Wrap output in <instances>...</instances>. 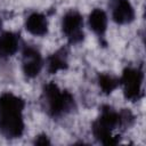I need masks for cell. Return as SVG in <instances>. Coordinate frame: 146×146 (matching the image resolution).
Listing matches in <instances>:
<instances>
[{
	"label": "cell",
	"mask_w": 146,
	"mask_h": 146,
	"mask_svg": "<svg viewBox=\"0 0 146 146\" xmlns=\"http://www.w3.org/2000/svg\"><path fill=\"white\" fill-rule=\"evenodd\" d=\"M46 70L49 74H56L68 67V51L66 48H59L44 60Z\"/></svg>",
	"instance_id": "cell-11"
},
{
	"label": "cell",
	"mask_w": 146,
	"mask_h": 146,
	"mask_svg": "<svg viewBox=\"0 0 146 146\" xmlns=\"http://www.w3.org/2000/svg\"><path fill=\"white\" fill-rule=\"evenodd\" d=\"M33 143L36 144V145H49L50 144V140H49V137L46 133H41V135L35 136Z\"/></svg>",
	"instance_id": "cell-13"
},
{
	"label": "cell",
	"mask_w": 146,
	"mask_h": 146,
	"mask_svg": "<svg viewBox=\"0 0 146 146\" xmlns=\"http://www.w3.org/2000/svg\"><path fill=\"white\" fill-rule=\"evenodd\" d=\"M143 82L144 72L140 67L135 66H127L119 78V87L122 88L123 96L129 102H137L141 98Z\"/></svg>",
	"instance_id": "cell-4"
},
{
	"label": "cell",
	"mask_w": 146,
	"mask_h": 146,
	"mask_svg": "<svg viewBox=\"0 0 146 146\" xmlns=\"http://www.w3.org/2000/svg\"><path fill=\"white\" fill-rule=\"evenodd\" d=\"M1 26H2V22H1V19H0V32H1Z\"/></svg>",
	"instance_id": "cell-14"
},
{
	"label": "cell",
	"mask_w": 146,
	"mask_h": 146,
	"mask_svg": "<svg viewBox=\"0 0 146 146\" xmlns=\"http://www.w3.org/2000/svg\"><path fill=\"white\" fill-rule=\"evenodd\" d=\"M87 24L94 34H96L98 38H104L108 25V17L106 11L102 8L92 9L88 15Z\"/></svg>",
	"instance_id": "cell-10"
},
{
	"label": "cell",
	"mask_w": 146,
	"mask_h": 146,
	"mask_svg": "<svg viewBox=\"0 0 146 146\" xmlns=\"http://www.w3.org/2000/svg\"><path fill=\"white\" fill-rule=\"evenodd\" d=\"M113 1H116V0H113Z\"/></svg>",
	"instance_id": "cell-15"
},
{
	"label": "cell",
	"mask_w": 146,
	"mask_h": 146,
	"mask_svg": "<svg viewBox=\"0 0 146 146\" xmlns=\"http://www.w3.org/2000/svg\"><path fill=\"white\" fill-rule=\"evenodd\" d=\"M135 120L133 114L129 110L116 111L110 105H104L100 108L99 115L92 122L91 132L94 138L104 145L119 144L120 138L114 135V130L119 128H128Z\"/></svg>",
	"instance_id": "cell-1"
},
{
	"label": "cell",
	"mask_w": 146,
	"mask_h": 146,
	"mask_svg": "<svg viewBox=\"0 0 146 146\" xmlns=\"http://www.w3.org/2000/svg\"><path fill=\"white\" fill-rule=\"evenodd\" d=\"M21 35L14 31L0 32V59H5L17 54L22 48Z\"/></svg>",
	"instance_id": "cell-8"
},
{
	"label": "cell",
	"mask_w": 146,
	"mask_h": 146,
	"mask_svg": "<svg viewBox=\"0 0 146 146\" xmlns=\"http://www.w3.org/2000/svg\"><path fill=\"white\" fill-rule=\"evenodd\" d=\"M25 30L34 36H44L49 31L48 18L43 13L31 11L24 21Z\"/></svg>",
	"instance_id": "cell-9"
},
{
	"label": "cell",
	"mask_w": 146,
	"mask_h": 146,
	"mask_svg": "<svg viewBox=\"0 0 146 146\" xmlns=\"http://www.w3.org/2000/svg\"><path fill=\"white\" fill-rule=\"evenodd\" d=\"M25 100L14 92L0 95V133L8 139L21 138L25 131Z\"/></svg>",
	"instance_id": "cell-2"
},
{
	"label": "cell",
	"mask_w": 146,
	"mask_h": 146,
	"mask_svg": "<svg viewBox=\"0 0 146 146\" xmlns=\"http://www.w3.org/2000/svg\"><path fill=\"white\" fill-rule=\"evenodd\" d=\"M22 54V72L27 79H35L44 66V59L41 51L33 44H23Z\"/></svg>",
	"instance_id": "cell-6"
},
{
	"label": "cell",
	"mask_w": 146,
	"mask_h": 146,
	"mask_svg": "<svg viewBox=\"0 0 146 146\" xmlns=\"http://www.w3.org/2000/svg\"><path fill=\"white\" fill-rule=\"evenodd\" d=\"M83 16L76 9H70L63 15L60 19V30L71 44H78L83 41Z\"/></svg>",
	"instance_id": "cell-5"
},
{
	"label": "cell",
	"mask_w": 146,
	"mask_h": 146,
	"mask_svg": "<svg viewBox=\"0 0 146 146\" xmlns=\"http://www.w3.org/2000/svg\"><path fill=\"white\" fill-rule=\"evenodd\" d=\"M97 83H98L102 92L105 95L112 94L120 86L119 78L111 73H99L98 78H97Z\"/></svg>",
	"instance_id": "cell-12"
},
{
	"label": "cell",
	"mask_w": 146,
	"mask_h": 146,
	"mask_svg": "<svg viewBox=\"0 0 146 146\" xmlns=\"http://www.w3.org/2000/svg\"><path fill=\"white\" fill-rule=\"evenodd\" d=\"M41 103L46 113L52 119H59L73 111L75 100L73 95L58 87L55 82H47L42 88Z\"/></svg>",
	"instance_id": "cell-3"
},
{
	"label": "cell",
	"mask_w": 146,
	"mask_h": 146,
	"mask_svg": "<svg viewBox=\"0 0 146 146\" xmlns=\"http://www.w3.org/2000/svg\"><path fill=\"white\" fill-rule=\"evenodd\" d=\"M112 21L117 25H127L135 21L136 10L129 0H116L112 6Z\"/></svg>",
	"instance_id": "cell-7"
}]
</instances>
